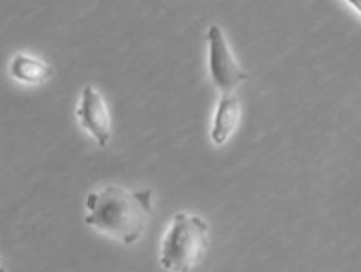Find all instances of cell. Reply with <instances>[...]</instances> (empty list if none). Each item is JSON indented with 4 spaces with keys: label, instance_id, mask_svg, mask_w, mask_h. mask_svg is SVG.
Instances as JSON below:
<instances>
[{
    "label": "cell",
    "instance_id": "3957f363",
    "mask_svg": "<svg viewBox=\"0 0 361 272\" xmlns=\"http://www.w3.org/2000/svg\"><path fill=\"white\" fill-rule=\"evenodd\" d=\"M207 42H209V71L212 85L222 94H231L241 83L249 79V73L233 58L222 27L210 25L207 31Z\"/></svg>",
    "mask_w": 361,
    "mask_h": 272
},
{
    "label": "cell",
    "instance_id": "5b68a950",
    "mask_svg": "<svg viewBox=\"0 0 361 272\" xmlns=\"http://www.w3.org/2000/svg\"><path fill=\"white\" fill-rule=\"evenodd\" d=\"M239 117H241L239 98L233 94H222V98L218 100L216 113H214V121H212V131H210V138L216 146H222L230 140V136L237 129Z\"/></svg>",
    "mask_w": 361,
    "mask_h": 272
},
{
    "label": "cell",
    "instance_id": "8992f818",
    "mask_svg": "<svg viewBox=\"0 0 361 272\" xmlns=\"http://www.w3.org/2000/svg\"><path fill=\"white\" fill-rule=\"evenodd\" d=\"M10 75L25 85H42L54 77V67L29 54H16L10 61Z\"/></svg>",
    "mask_w": 361,
    "mask_h": 272
},
{
    "label": "cell",
    "instance_id": "6da1fadb",
    "mask_svg": "<svg viewBox=\"0 0 361 272\" xmlns=\"http://www.w3.org/2000/svg\"><path fill=\"white\" fill-rule=\"evenodd\" d=\"M152 190L130 192L123 186L107 184L86 198L85 223L99 232L121 240L126 246L136 244L153 217Z\"/></svg>",
    "mask_w": 361,
    "mask_h": 272
},
{
    "label": "cell",
    "instance_id": "277c9868",
    "mask_svg": "<svg viewBox=\"0 0 361 272\" xmlns=\"http://www.w3.org/2000/svg\"><path fill=\"white\" fill-rule=\"evenodd\" d=\"M77 117H79L80 126L92 134L99 148H105L109 144L113 134L109 107L105 106L104 96L92 85H86L82 88L80 102L77 106Z\"/></svg>",
    "mask_w": 361,
    "mask_h": 272
},
{
    "label": "cell",
    "instance_id": "52a82bcc",
    "mask_svg": "<svg viewBox=\"0 0 361 272\" xmlns=\"http://www.w3.org/2000/svg\"><path fill=\"white\" fill-rule=\"evenodd\" d=\"M346 2H348L350 6H354L355 10L361 13V0H346Z\"/></svg>",
    "mask_w": 361,
    "mask_h": 272
},
{
    "label": "cell",
    "instance_id": "7a4b0ae2",
    "mask_svg": "<svg viewBox=\"0 0 361 272\" xmlns=\"http://www.w3.org/2000/svg\"><path fill=\"white\" fill-rule=\"evenodd\" d=\"M209 249V223L191 213H176L161 247V266L169 272H191Z\"/></svg>",
    "mask_w": 361,
    "mask_h": 272
}]
</instances>
